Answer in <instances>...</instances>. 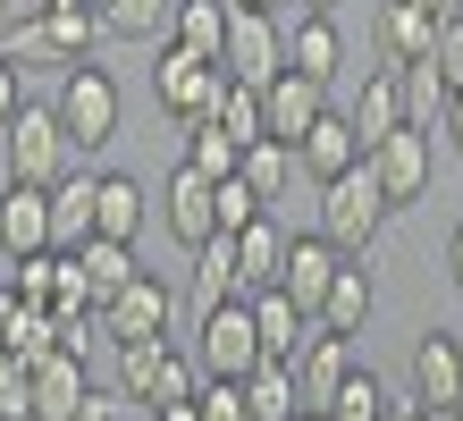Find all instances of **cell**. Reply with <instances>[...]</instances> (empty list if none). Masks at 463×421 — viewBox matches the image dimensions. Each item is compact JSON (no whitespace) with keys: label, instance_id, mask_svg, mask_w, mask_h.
<instances>
[{"label":"cell","instance_id":"1","mask_svg":"<svg viewBox=\"0 0 463 421\" xmlns=\"http://www.w3.org/2000/svg\"><path fill=\"white\" fill-rule=\"evenodd\" d=\"M0 160H9L17 186H68L76 177V135L60 127V110H51V101H25L17 127L0 135Z\"/></svg>","mask_w":463,"mask_h":421},{"label":"cell","instance_id":"2","mask_svg":"<svg viewBox=\"0 0 463 421\" xmlns=\"http://www.w3.org/2000/svg\"><path fill=\"white\" fill-rule=\"evenodd\" d=\"M101 34H110V25H101L93 0H51V9L9 43V60H34V68H85Z\"/></svg>","mask_w":463,"mask_h":421},{"label":"cell","instance_id":"3","mask_svg":"<svg viewBox=\"0 0 463 421\" xmlns=\"http://www.w3.org/2000/svg\"><path fill=\"white\" fill-rule=\"evenodd\" d=\"M60 127L76 135V152H101V144H118V119H127V101H118V76L110 68H60Z\"/></svg>","mask_w":463,"mask_h":421},{"label":"cell","instance_id":"4","mask_svg":"<svg viewBox=\"0 0 463 421\" xmlns=\"http://www.w3.org/2000/svg\"><path fill=\"white\" fill-rule=\"evenodd\" d=\"M194 362H203V379H253L261 371V321H253V295H236V303H211L203 329H194Z\"/></svg>","mask_w":463,"mask_h":421},{"label":"cell","instance_id":"5","mask_svg":"<svg viewBox=\"0 0 463 421\" xmlns=\"http://www.w3.org/2000/svg\"><path fill=\"white\" fill-rule=\"evenodd\" d=\"M203 388V362L194 354H177L169 337H152V346H118V397L127 405H185Z\"/></svg>","mask_w":463,"mask_h":421},{"label":"cell","instance_id":"6","mask_svg":"<svg viewBox=\"0 0 463 421\" xmlns=\"http://www.w3.org/2000/svg\"><path fill=\"white\" fill-rule=\"evenodd\" d=\"M379 219H388V194H379L371 160L320 186V236H329L337 253H354V262H363V253H371V236H379Z\"/></svg>","mask_w":463,"mask_h":421},{"label":"cell","instance_id":"7","mask_svg":"<svg viewBox=\"0 0 463 421\" xmlns=\"http://www.w3.org/2000/svg\"><path fill=\"white\" fill-rule=\"evenodd\" d=\"M220 84H228L220 60H203V51H185V43H160V60H152V101L169 110V119H185V127L211 119Z\"/></svg>","mask_w":463,"mask_h":421},{"label":"cell","instance_id":"8","mask_svg":"<svg viewBox=\"0 0 463 421\" xmlns=\"http://www.w3.org/2000/svg\"><path fill=\"white\" fill-rule=\"evenodd\" d=\"M220 68L236 76V84H279L287 76V25L269 17V9H236L228 17V51H220Z\"/></svg>","mask_w":463,"mask_h":421},{"label":"cell","instance_id":"9","mask_svg":"<svg viewBox=\"0 0 463 421\" xmlns=\"http://www.w3.org/2000/svg\"><path fill=\"white\" fill-rule=\"evenodd\" d=\"M169 321H177V287L169 278H135L127 295H110L101 303V337H110V346H152V337H169Z\"/></svg>","mask_w":463,"mask_h":421},{"label":"cell","instance_id":"10","mask_svg":"<svg viewBox=\"0 0 463 421\" xmlns=\"http://www.w3.org/2000/svg\"><path fill=\"white\" fill-rule=\"evenodd\" d=\"M430 168H439V152H430V127H396L388 144H371V177L379 194H388V211H413L430 194Z\"/></svg>","mask_w":463,"mask_h":421},{"label":"cell","instance_id":"11","mask_svg":"<svg viewBox=\"0 0 463 421\" xmlns=\"http://www.w3.org/2000/svg\"><path fill=\"white\" fill-rule=\"evenodd\" d=\"M404 397H421L430 413L463 405V337H455V329H421V337H413V362H404Z\"/></svg>","mask_w":463,"mask_h":421},{"label":"cell","instance_id":"12","mask_svg":"<svg viewBox=\"0 0 463 421\" xmlns=\"http://www.w3.org/2000/svg\"><path fill=\"white\" fill-rule=\"evenodd\" d=\"M160 228H169L185 253H194V244H211V236H220V177H203V168L185 160L177 177L160 186Z\"/></svg>","mask_w":463,"mask_h":421},{"label":"cell","instance_id":"13","mask_svg":"<svg viewBox=\"0 0 463 421\" xmlns=\"http://www.w3.org/2000/svg\"><path fill=\"white\" fill-rule=\"evenodd\" d=\"M354 371H363L354 337H337V329H312L304 362H295V379H304V413H329V405H337V388H345Z\"/></svg>","mask_w":463,"mask_h":421},{"label":"cell","instance_id":"14","mask_svg":"<svg viewBox=\"0 0 463 421\" xmlns=\"http://www.w3.org/2000/svg\"><path fill=\"white\" fill-rule=\"evenodd\" d=\"M0 253H9V262H25V253H60V244H51V186H17L9 177V194H0Z\"/></svg>","mask_w":463,"mask_h":421},{"label":"cell","instance_id":"15","mask_svg":"<svg viewBox=\"0 0 463 421\" xmlns=\"http://www.w3.org/2000/svg\"><path fill=\"white\" fill-rule=\"evenodd\" d=\"M439 25H447V17L413 9V0H388L379 25H371V43H379V60H388V68H421L430 51H439Z\"/></svg>","mask_w":463,"mask_h":421},{"label":"cell","instance_id":"16","mask_svg":"<svg viewBox=\"0 0 463 421\" xmlns=\"http://www.w3.org/2000/svg\"><path fill=\"white\" fill-rule=\"evenodd\" d=\"M345 262H354V253H337L329 236L312 228V236H295V244H287V278H279V287H287L295 303H304V312H320V303H329V287H337V270H345Z\"/></svg>","mask_w":463,"mask_h":421},{"label":"cell","instance_id":"17","mask_svg":"<svg viewBox=\"0 0 463 421\" xmlns=\"http://www.w3.org/2000/svg\"><path fill=\"white\" fill-rule=\"evenodd\" d=\"M85 397H93V371H85V354H43L34 362V421H76L85 413Z\"/></svg>","mask_w":463,"mask_h":421},{"label":"cell","instance_id":"18","mask_svg":"<svg viewBox=\"0 0 463 421\" xmlns=\"http://www.w3.org/2000/svg\"><path fill=\"white\" fill-rule=\"evenodd\" d=\"M261 110H269V135H279V144H304V135L320 127V110H329V84L287 68L279 84H261Z\"/></svg>","mask_w":463,"mask_h":421},{"label":"cell","instance_id":"19","mask_svg":"<svg viewBox=\"0 0 463 421\" xmlns=\"http://www.w3.org/2000/svg\"><path fill=\"white\" fill-rule=\"evenodd\" d=\"M295 160H304L312 186H329V177H345V168H363V135H354L345 110H320V127L295 144Z\"/></svg>","mask_w":463,"mask_h":421},{"label":"cell","instance_id":"20","mask_svg":"<svg viewBox=\"0 0 463 421\" xmlns=\"http://www.w3.org/2000/svg\"><path fill=\"white\" fill-rule=\"evenodd\" d=\"M287 68H295V76H312V84H329V76L345 68V34H337V17L295 9V25H287Z\"/></svg>","mask_w":463,"mask_h":421},{"label":"cell","instance_id":"21","mask_svg":"<svg viewBox=\"0 0 463 421\" xmlns=\"http://www.w3.org/2000/svg\"><path fill=\"white\" fill-rule=\"evenodd\" d=\"M345 119H354V135H363V160H371V144H388L396 127H413V119H404V68H371L363 101H354Z\"/></svg>","mask_w":463,"mask_h":421},{"label":"cell","instance_id":"22","mask_svg":"<svg viewBox=\"0 0 463 421\" xmlns=\"http://www.w3.org/2000/svg\"><path fill=\"white\" fill-rule=\"evenodd\" d=\"M253 321H261V354H269V362H304L312 329H320L287 287H261V295H253Z\"/></svg>","mask_w":463,"mask_h":421},{"label":"cell","instance_id":"23","mask_svg":"<svg viewBox=\"0 0 463 421\" xmlns=\"http://www.w3.org/2000/svg\"><path fill=\"white\" fill-rule=\"evenodd\" d=\"M0 346L25 354V362H43V354H60V312H43L34 295H17V287H0Z\"/></svg>","mask_w":463,"mask_h":421},{"label":"cell","instance_id":"24","mask_svg":"<svg viewBox=\"0 0 463 421\" xmlns=\"http://www.w3.org/2000/svg\"><path fill=\"white\" fill-rule=\"evenodd\" d=\"M144 186H135V177H118V168H110V177H93V236H118V244H135V236H144Z\"/></svg>","mask_w":463,"mask_h":421},{"label":"cell","instance_id":"25","mask_svg":"<svg viewBox=\"0 0 463 421\" xmlns=\"http://www.w3.org/2000/svg\"><path fill=\"white\" fill-rule=\"evenodd\" d=\"M287 228L279 219H253V228H236V262H244V295H261V287H279L287 278Z\"/></svg>","mask_w":463,"mask_h":421},{"label":"cell","instance_id":"26","mask_svg":"<svg viewBox=\"0 0 463 421\" xmlns=\"http://www.w3.org/2000/svg\"><path fill=\"white\" fill-rule=\"evenodd\" d=\"M244 295V262H236V236L220 228L211 244H194V303L211 312V303H236Z\"/></svg>","mask_w":463,"mask_h":421},{"label":"cell","instance_id":"27","mask_svg":"<svg viewBox=\"0 0 463 421\" xmlns=\"http://www.w3.org/2000/svg\"><path fill=\"white\" fill-rule=\"evenodd\" d=\"M295 168H304V160H295V144H279V135H261V144H253V152L236 160V177L253 186V194H261V211H269V203H287Z\"/></svg>","mask_w":463,"mask_h":421},{"label":"cell","instance_id":"28","mask_svg":"<svg viewBox=\"0 0 463 421\" xmlns=\"http://www.w3.org/2000/svg\"><path fill=\"white\" fill-rule=\"evenodd\" d=\"M51 244H60V253H85L93 244V177L51 186Z\"/></svg>","mask_w":463,"mask_h":421},{"label":"cell","instance_id":"29","mask_svg":"<svg viewBox=\"0 0 463 421\" xmlns=\"http://www.w3.org/2000/svg\"><path fill=\"white\" fill-rule=\"evenodd\" d=\"M244 405H253V421H295V413H304V379H295V362H261V371L244 379Z\"/></svg>","mask_w":463,"mask_h":421},{"label":"cell","instance_id":"30","mask_svg":"<svg viewBox=\"0 0 463 421\" xmlns=\"http://www.w3.org/2000/svg\"><path fill=\"white\" fill-rule=\"evenodd\" d=\"M76 262H85V287H93V303H110V295H127L135 278V244H118V236H93L85 253H76Z\"/></svg>","mask_w":463,"mask_h":421},{"label":"cell","instance_id":"31","mask_svg":"<svg viewBox=\"0 0 463 421\" xmlns=\"http://www.w3.org/2000/svg\"><path fill=\"white\" fill-rule=\"evenodd\" d=\"M320 329H337V337H363V321H371V270L363 262H345L337 270V287H329V303L312 312Z\"/></svg>","mask_w":463,"mask_h":421},{"label":"cell","instance_id":"32","mask_svg":"<svg viewBox=\"0 0 463 421\" xmlns=\"http://www.w3.org/2000/svg\"><path fill=\"white\" fill-rule=\"evenodd\" d=\"M101 25H110L118 43H169L177 0H101Z\"/></svg>","mask_w":463,"mask_h":421},{"label":"cell","instance_id":"33","mask_svg":"<svg viewBox=\"0 0 463 421\" xmlns=\"http://www.w3.org/2000/svg\"><path fill=\"white\" fill-rule=\"evenodd\" d=\"M228 0H177V25H169V43H185V51H203V60H220L228 51Z\"/></svg>","mask_w":463,"mask_h":421},{"label":"cell","instance_id":"34","mask_svg":"<svg viewBox=\"0 0 463 421\" xmlns=\"http://www.w3.org/2000/svg\"><path fill=\"white\" fill-rule=\"evenodd\" d=\"M211 127H228L236 135V152H253L261 144V135H269V110H261V93H253V84H220V101H211Z\"/></svg>","mask_w":463,"mask_h":421},{"label":"cell","instance_id":"35","mask_svg":"<svg viewBox=\"0 0 463 421\" xmlns=\"http://www.w3.org/2000/svg\"><path fill=\"white\" fill-rule=\"evenodd\" d=\"M447 101H455V84L439 76V60H421V68H404V119H413V127H430V135H439V119H447Z\"/></svg>","mask_w":463,"mask_h":421},{"label":"cell","instance_id":"36","mask_svg":"<svg viewBox=\"0 0 463 421\" xmlns=\"http://www.w3.org/2000/svg\"><path fill=\"white\" fill-rule=\"evenodd\" d=\"M185 160H194L203 177H236V160H244V152H236V135H228V127L194 119V127H185Z\"/></svg>","mask_w":463,"mask_h":421},{"label":"cell","instance_id":"37","mask_svg":"<svg viewBox=\"0 0 463 421\" xmlns=\"http://www.w3.org/2000/svg\"><path fill=\"white\" fill-rule=\"evenodd\" d=\"M329 421H388V379H379V371H354V379L337 388Z\"/></svg>","mask_w":463,"mask_h":421},{"label":"cell","instance_id":"38","mask_svg":"<svg viewBox=\"0 0 463 421\" xmlns=\"http://www.w3.org/2000/svg\"><path fill=\"white\" fill-rule=\"evenodd\" d=\"M0 421H34V362L0 346Z\"/></svg>","mask_w":463,"mask_h":421},{"label":"cell","instance_id":"39","mask_svg":"<svg viewBox=\"0 0 463 421\" xmlns=\"http://www.w3.org/2000/svg\"><path fill=\"white\" fill-rule=\"evenodd\" d=\"M194 413H203V421H253L244 379H203V388H194Z\"/></svg>","mask_w":463,"mask_h":421},{"label":"cell","instance_id":"40","mask_svg":"<svg viewBox=\"0 0 463 421\" xmlns=\"http://www.w3.org/2000/svg\"><path fill=\"white\" fill-rule=\"evenodd\" d=\"M253 219H269V211H261V194L244 186V177H220V228L236 236V228H253Z\"/></svg>","mask_w":463,"mask_h":421},{"label":"cell","instance_id":"41","mask_svg":"<svg viewBox=\"0 0 463 421\" xmlns=\"http://www.w3.org/2000/svg\"><path fill=\"white\" fill-rule=\"evenodd\" d=\"M430 60H439V76L455 84V93H463V9L439 25V51H430Z\"/></svg>","mask_w":463,"mask_h":421},{"label":"cell","instance_id":"42","mask_svg":"<svg viewBox=\"0 0 463 421\" xmlns=\"http://www.w3.org/2000/svg\"><path fill=\"white\" fill-rule=\"evenodd\" d=\"M17 110H25V68L9 60V51H0V135L17 127Z\"/></svg>","mask_w":463,"mask_h":421},{"label":"cell","instance_id":"43","mask_svg":"<svg viewBox=\"0 0 463 421\" xmlns=\"http://www.w3.org/2000/svg\"><path fill=\"white\" fill-rule=\"evenodd\" d=\"M388 421H439V413H430L421 397H388Z\"/></svg>","mask_w":463,"mask_h":421},{"label":"cell","instance_id":"44","mask_svg":"<svg viewBox=\"0 0 463 421\" xmlns=\"http://www.w3.org/2000/svg\"><path fill=\"white\" fill-rule=\"evenodd\" d=\"M439 135H447V144H455V152H463V93H455V101H447V119H439Z\"/></svg>","mask_w":463,"mask_h":421},{"label":"cell","instance_id":"45","mask_svg":"<svg viewBox=\"0 0 463 421\" xmlns=\"http://www.w3.org/2000/svg\"><path fill=\"white\" fill-rule=\"evenodd\" d=\"M447 278H455V295H463V219H455V236H447Z\"/></svg>","mask_w":463,"mask_h":421},{"label":"cell","instance_id":"46","mask_svg":"<svg viewBox=\"0 0 463 421\" xmlns=\"http://www.w3.org/2000/svg\"><path fill=\"white\" fill-rule=\"evenodd\" d=\"M152 421H203V413H194V397H185V405H152Z\"/></svg>","mask_w":463,"mask_h":421},{"label":"cell","instance_id":"47","mask_svg":"<svg viewBox=\"0 0 463 421\" xmlns=\"http://www.w3.org/2000/svg\"><path fill=\"white\" fill-rule=\"evenodd\" d=\"M76 421H110V397L93 388V397H85V413H76Z\"/></svg>","mask_w":463,"mask_h":421},{"label":"cell","instance_id":"48","mask_svg":"<svg viewBox=\"0 0 463 421\" xmlns=\"http://www.w3.org/2000/svg\"><path fill=\"white\" fill-rule=\"evenodd\" d=\"M228 9H269V17H279V9H295V0H228Z\"/></svg>","mask_w":463,"mask_h":421},{"label":"cell","instance_id":"49","mask_svg":"<svg viewBox=\"0 0 463 421\" xmlns=\"http://www.w3.org/2000/svg\"><path fill=\"white\" fill-rule=\"evenodd\" d=\"M413 9H430V17H455V9H463V0H413Z\"/></svg>","mask_w":463,"mask_h":421},{"label":"cell","instance_id":"50","mask_svg":"<svg viewBox=\"0 0 463 421\" xmlns=\"http://www.w3.org/2000/svg\"><path fill=\"white\" fill-rule=\"evenodd\" d=\"M295 9H320V17H337V0H295Z\"/></svg>","mask_w":463,"mask_h":421},{"label":"cell","instance_id":"51","mask_svg":"<svg viewBox=\"0 0 463 421\" xmlns=\"http://www.w3.org/2000/svg\"><path fill=\"white\" fill-rule=\"evenodd\" d=\"M439 421H463V405H447V413H439Z\"/></svg>","mask_w":463,"mask_h":421},{"label":"cell","instance_id":"52","mask_svg":"<svg viewBox=\"0 0 463 421\" xmlns=\"http://www.w3.org/2000/svg\"><path fill=\"white\" fill-rule=\"evenodd\" d=\"M0 194H9V160H0Z\"/></svg>","mask_w":463,"mask_h":421},{"label":"cell","instance_id":"53","mask_svg":"<svg viewBox=\"0 0 463 421\" xmlns=\"http://www.w3.org/2000/svg\"><path fill=\"white\" fill-rule=\"evenodd\" d=\"M295 421H329V413H295Z\"/></svg>","mask_w":463,"mask_h":421},{"label":"cell","instance_id":"54","mask_svg":"<svg viewBox=\"0 0 463 421\" xmlns=\"http://www.w3.org/2000/svg\"><path fill=\"white\" fill-rule=\"evenodd\" d=\"M0 9H9V0H0Z\"/></svg>","mask_w":463,"mask_h":421},{"label":"cell","instance_id":"55","mask_svg":"<svg viewBox=\"0 0 463 421\" xmlns=\"http://www.w3.org/2000/svg\"><path fill=\"white\" fill-rule=\"evenodd\" d=\"M93 9H101V0H93Z\"/></svg>","mask_w":463,"mask_h":421}]
</instances>
